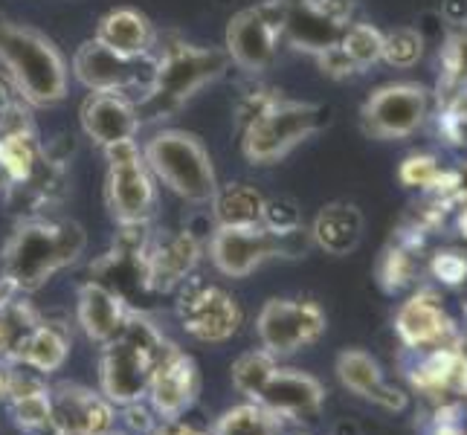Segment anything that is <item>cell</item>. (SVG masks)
Returning <instances> with one entry per match:
<instances>
[{"label": "cell", "mask_w": 467, "mask_h": 435, "mask_svg": "<svg viewBox=\"0 0 467 435\" xmlns=\"http://www.w3.org/2000/svg\"><path fill=\"white\" fill-rule=\"evenodd\" d=\"M88 250V233L78 221L36 215L21 221L0 253V282L15 294H36L61 270L73 267Z\"/></svg>", "instance_id": "cell-1"}, {"label": "cell", "mask_w": 467, "mask_h": 435, "mask_svg": "<svg viewBox=\"0 0 467 435\" xmlns=\"http://www.w3.org/2000/svg\"><path fill=\"white\" fill-rule=\"evenodd\" d=\"M0 67L21 102L32 108H53L67 96L64 56L36 26L0 18Z\"/></svg>", "instance_id": "cell-2"}, {"label": "cell", "mask_w": 467, "mask_h": 435, "mask_svg": "<svg viewBox=\"0 0 467 435\" xmlns=\"http://www.w3.org/2000/svg\"><path fill=\"white\" fill-rule=\"evenodd\" d=\"M169 337L142 311H131L119 337L102 346L99 354V392L117 409L146 400L149 383Z\"/></svg>", "instance_id": "cell-3"}, {"label": "cell", "mask_w": 467, "mask_h": 435, "mask_svg": "<svg viewBox=\"0 0 467 435\" xmlns=\"http://www.w3.org/2000/svg\"><path fill=\"white\" fill-rule=\"evenodd\" d=\"M230 67L223 50H209L195 44H171L163 47L154 58V78L149 90L137 102L142 119H166L177 114L192 96L209 82H215Z\"/></svg>", "instance_id": "cell-4"}, {"label": "cell", "mask_w": 467, "mask_h": 435, "mask_svg": "<svg viewBox=\"0 0 467 435\" xmlns=\"http://www.w3.org/2000/svg\"><path fill=\"white\" fill-rule=\"evenodd\" d=\"M326 122V108L296 99H259L241 119V154L253 166H273Z\"/></svg>", "instance_id": "cell-5"}, {"label": "cell", "mask_w": 467, "mask_h": 435, "mask_svg": "<svg viewBox=\"0 0 467 435\" xmlns=\"http://www.w3.org/2000/svg\"><path fill=\"white\" fill-rule=\"evenodd\" d=\"M142 157H146L154 181L163 183L171 195L195 206L213 201L218 189V174L213 157H209L198 134L181 131V128L157 131L142 145Z\"/></svg>", "instance_id": "cell-6"}, {"label": "cell", "mask_w": 467, "mask_h": 435, "mask_svg": "<svg viewBox=\"0 0 467 435\" xmlns=\"http://www.w3.org/2000/svg\"><path fill=\"white\" fill-rule=\"evenodd\" d=\"M105 203L119 227H149L157 209V181L137 140L105 149Z\"/></svg>", "instance_id": "cell-7"}, {"label": "cell", "mask_w": 467, "mask_h": 435, "mask_svg": "<svg viewBox=\"0 0 467 435\" xmlns=\"http://www.w3.org/2000/svg\"><path fill=\"white\" fill-rule=\"evenodd\" d=\"M181 328L192 340L206 346H223L244 326V308L230 294L227 287L215 282H206L201 276H192L186 285L177 287L174 302Z\"/></svg>", "instance_id": "cell-8"}, {"label": "cell", "mask_w": 467, "mask_h": 435, "mask_svg": "<svg viewBox=\"0 0 467 435\" xmlns=\"http://www.w3.org/2000/svg\"><path fill=\"white\" fill-rule=\"evenodd\" d=\"M285 18L287 0H265L259 6L235 12L227 24V32H223V53H227L230 64L247 73L267 70L276 61Z\"/></svg>", "instance_id": "cell-9"}, {"label": "cell", "mask_w": 467, "mask_h": 435, "mask_svg": "<svg viewBox=\"0 0 467 435\" xmlns=\"http://www.w3.org/2000/svg\"><path fill=\"white\" fill-rule=\"evenodd\" d=\"M305 230L294 235H276L265 223L259 227H215L209 235V262L227 279H247L270 259L279 255H294V241Z\"/></svg>", "instance_id": "cell-10"}, {"label": "cell", "mask_w": 467, "mask_h": 435, "mask_svg": "<svg viewBox=\"0 0 467 435\" xmlns=\"http://www.w3.org/2000/svg\"><path fill=\"white\" fill-rule=\"evenodd\" d=\"M328 328L326 311L314 299H267L255 316V334L259 346L273 357H291V354L317 346Z\"/></svg>", "instance_id": "cell-11"}, {"label": "cell", "mask_w": 467, "mask_h": 435, "mask_svg": "<svg viewBox=\"0 0 467 435\" xmlns=\"http://www.w3.org/2000/svg\"><path fill=\"white\" fill-rule=\"evenodd\" d=\"M430 114V96L415 82H389L378 88L360 108L366 134L378 140H404L415 134Z\"/></svg>", "instance_id": "cell-12"}, {"label": "cell", "mask_w": 467, "mask_h": 435, "mask_svg": "<svg viewBox=\"0 0 467 435\" xmlns=\"http://www.w3.org/2000/svg\"><path fill=\"white\" fill-rule=\"evenodd\" d=\"M203 244L192 230L149 235L142 250V287L146 294H177L201 264Z\"/></svg>", "instance_id": "cell-13"}, {"label": "cell", "mask_w": 467, "mask_h": 435, "mask_svg": "<svg viewBox=\"0 0 467 435\" xmlns=\"http://www.w3.org/2000/svg\"><path fill=\"white\" fill-rule=\"evenodd\" d=\"M198 395H201V372L195 357L169 340L151 375L146 404L151 407L160 424L183 421V415L198 404Z\"/></svg>", "instance_id": "cell-14"}, {"label": "cell", "mask_w": 467, "mask_h": 435, "mask_svg": "<svg viewBox=\"0 0 467 435\" xmlns=\"http://www.w3.org/2000/svg\"><path fill=\"white\" fill-rule=\"evenodd\" d=\"M73 76L90 93H125L128 90H149L154 78V58H122L110 53L96 38L85 41L73 53Z\"/></svg>", "instance_id": "cell-15"}, {"label": "cell", "mask_w": 467, "mask_h": 435, "mask_svg": "<svg viewBox=\"0 0 467 435\" xmlns=\"http://www.w3.org/2000/svg\"><path fill=\"white\" fill-rule=\"evenodd\" d=\"M119 409L82 383L50 386V430L56 435H105L117 430Z\"/></svg>", "instance_id": "cell-16"}, {"label": "cell", "mask_w": 467, "mask_h": 435, "mask_svg": "<svg viewBox=\"0 0 467 435\" xmlns=\"http://www.w3.org/2000/svg\"><path fill=\"white\" fill-rule=\"evenodd\" d=\"M78 122L85 137L102 151L117 142L137 140L142 128L140 108L125 93H88L78 108Z\"/></svg>", "instance_id": "cell-17"}, {"label": "cell", "mask_w": 467, "mask_h": 435, "mask_svg": "<svg viewBox=\"0 0 467 435\" xmlns=\"http://www.w3.org/2000/svg\"><path fill=\"white\" fill-rule=\"evenodd\" d=\"M255 400L267 407L273 415H279L282 421L302 424L319 415L322 404H326V389H322V383L314 375L279 363Z\"/></svg>", "instance_id": "cell-18"}, {"label": "cell", "mask_w": 467, "mask_h": 435, "mask_svg": "<svg viewBox=\"0 0 467 435\" xmlns=\"http://www.w3.org/2000/svg\"><path fill=\"white\" fill-rule=\"evenodd\" d=\"M134 305L102 279H88L76 294V322L90 343L105 346L125 328Z\"/></svg>", "instance_id": "cell-19"}, {"label": "cell", "mask_w": 467, "mask_h": 435, "mask_svg": "<svg viewBox=\"0 0 467 435\" xmlns=\"http://www.w3.org/2000/svg\"><path fill=\"white\" fill-rule=\"evenodd\" d=\"M334 372H337V380H340L354 398H360L372 407H380L386 412H404L410 404V398L400 392L398 386L386 383L380 363L363 348H346L337 354Z\"/></svg>", "instance_id": "cell-20"}, {"label": "cell", "mask_w": 467, "mask_h": 435, "mask_svg": "<svg viewBox=\"0 0 467 435\" xmlns=\"http://www.w3.org/2000/svg\"><path fill=\"white\" fill-rule=\"evenodd\" d=\"M343 29V15H337L328 0H287L282 38L291 41L296 50L314 56L326 53L331 47H337Z\"/></svg>", "instance_id": "cell-21"}, {"label": "cell", "mask_w": 467, "mask_h": 435, "mask_svg": "<svg viewBox=\"0 0 467 435\" xmlns=\"http://www.w3.org/2000/svg\"><path fill=\"white\" fill-rule=\"evenodd\" d=\"M395 331L407 351H427L447 346V337L453 334V322L447 319L436 296L427 294V290H418L398 308Z\"/></svg>", "instance_id": "cell-22"}, {"label": "cell", "mask_w": 467, "mask_h": 435, "mask_svg": "<svg viewBox=\"0 0 467 435\" xmlns=\"http://www.w3.org/2000/svg\"><path fill=\"white\" fill-rule=\"evenodd\" d=\"M4 404L9 407L15 427L24 435L50 427V383H47L44 375L32 372L26 366L9 368Z\"/></svg>", "instance_id": "cell-23"}, {"label": "cell", "mask_w": 467, "mask_h": 435, "mask_svg": "<svg viewBox=\"0 0 467 435\" xmlns=\"http://www.w3.org/2000/svg\"><path fill=\"white\" fill-rule=\"evenodd\" d=\"M41 171V145L36 140L29 119H9L0 114V177L12 186H26Z\"/></svg>", "instance_id": "cell-24"}, {"label": "cell", "mask_w": 467, "mask_h": 435, "mask_svg": "<svg viewBox=\"0 0 467 435\" xmlns=\"http://www.w3.org/2000/svg\"><path fill=\"white\" fill-rule=\"evenodd\" d=\"M93 38L122 58H146L157 47V29L140 9L117 6L99 18Z\"/></svg>", "instance_id": "cell-25"}, {"label": "cell", "mask_w": 467, "mask_h": 435, "mask_svg": "<svg viewBox=\"0 0 467 435\" xmlns=\"http://www.w3.org/2000/svg\"><path fill=\"white\" fill-rule=\"evenodd\" d=\"M311 244L328 255H348L363 238V212L354 203L337 201L322 206L311 223Z\"/></svg>", "instance_id": "cell-26"}, {"label": "cell", "mask_w": 467, "mask_h": 435, "mask_svg": "<svg viewBox=\"0 0 467 435\" xmlns=\"http://www.w3.org/2000/svg\"><path fill=\"white\" fill-rule=\"evenodd\" d=\"M70 346H73L70 328L64 326V322L41 316V322L32 328L29 340H26L21 357L15 366H26V368H32V372L50 378L53 372H58V368L67 363Z\"/></svg>", "instance_id": "cell-27"}, {"label": "cell", "mask_w": 467, "mask_h": 435, "mask_svg": "<svg viewBox=\"0 0 467 435\" xmlns=\"http://www.w3.org/2000/svg\"><path fill=\"white\" fill-rule=\"evenodd\" d=\"M265 203L267 198L253 183H218L213 201H209L215 227H259L265 218Z\"/></svg>", "instance_id": "cell-28"}, {"label": "cell", "mask_w": 467, "mask_h": 435, "mask_svg": "<svg viewBox=\"0 0 467 435\" xmlns=\"http://www.w3.org/2000/svg\"><path fill=\"white\" fill-rule=\"evenodd\" d=\"M41 322V314L32 308L24 294L0 296V360L9 366L18 363L32 328Z\"/></svg>", "instance_id": "cell-29"}, {"label": "cell", "mask_w": 467, "mask_h": 435, "mask_svg": "<svg viewBox=\"0 0 467 435\" xmlns=\"http://www.w3.org/2000/svg\"><path fill=\"white\" fill-rule=\"evenodd\" d=\"M285 421L279 415H273L259 400H244L235 404L227 412H221L209 435H282Z\"/></svg>", "instance_id": "cell-30"}, {"label": "cell", "mask_w": 467, "mask_h": 435, "mask_svg": "<svg viewBox=\"0 0 467 435\" xmlns=\"http://www.w3.org/2000/svg\"><path fill=\"white\" fill-rule=\"evenodd\" d=\"M279 360L273 357L267 348H250L244 354H238L233 368H230V380H233V389L238 395H244L247 400H255L262 395L265 383L270 380V375L276 372Z\"/></svg>", "instance_id": "cell-31"}, {"label": "cell", "mask_w": 467, "mask_h": 435, "mask_svg": "<svg viewBox=\"0 0 467 435\" xmlns=\"http://www.w3.org/2000/svg\"><path fill=\"white\" fill-rule=\"evenodd\" d=\"M337 47L348 56V61L358 70L375 61H383V32L375 29L372 24H346Z\"/></svg>", "instance_id": "cell-32"}, {"label": "cell", "mask_w": 467, "mask_h": 435, "mask_svg": "<svg viewBox=\"0 0 467 435\" xmlns=\"http://www.w3.org/2000/svg\"><path fill=\"white\" fill-rule=\"evenodd\" d=\"M421 58V36L415 29H395L383 36V61L392 67H412Z\"/></svg>", "instance_id": "cell-33"}, {"label": "cell", "mask_w": 467, "mask_h": 435, "mask_svg": "<svg viewBox=\"0 0 467 435\" xmlns=\"http://www.w3.org/2000/svg\"><path fill=\"white\" fill-rule=\"evenodd\" d=\"M262 223L276 235H294L302 230V212L291 198H273L265 203Z\"/></svg>", "instance_id": "cell-34"}, {"label": "cell", "mask_w": 467, "mask_h": 435, "mask_svg": "<svg viewBox=\"0 0 467 435\" xmlns=\"http://www.w3.org/2000/svg\"><path fill=\"white\" fill-rule=\"evenodd\" d=\"M432 270H436V276L444 282V285H459L467 279V262L462 259V255L456 253H444L436 259V264H432Z\"/></svg>", "instance_id": "cell-35"}, {"label": "cell", "mask_w": 467, "mask_h": 435, "mask_svg": "<svg viewBox=\"0 0 467 435\" xmlns=\"http://www.w3.org/2000/svg\"><path fill=\"white\" fill-rule=\"evenodd\" d=\"M149 435H209V432L192 427V424H183V421H163V424H157Z\"/></svg>", "instance_id": "cell-36"}, {"label": "cell", "mask_w": 467, "mask_h": 435, "mask_svg": "<svg viewBox=\"0 0 467 435\" xmlns=\"http://www.w3.org/2000/svg\"><path fill=\"white\" fill-rule=\"evenodd\" d=\"M9 363L6 360H0V400L6 398V383H9Z\"/></svg>", "instance_id": "cell-37"}, {"label": "cell", "mask_w": 467, "mask_h": 435, "mask_svg": "<svg viewBox=\"0 0 467 435\" xmlns=\"http://www.w3.org/2000/svg\"><path fill=\"white\" fill-rule=\"evenodd\" d=\"M29 435H56V432H53L50 427H47V430H38V432H29Z\"/></svg>", "instance_id": "cell-38"}, {"label": "cell", "mask_w": 467, "mask_h": 435, "mask_svg": "<svg viewBox=\"0 0 467 435\" xmlns=\"http://www.w3.org/2000/svg\"><path fill=\"white\" fill-rule=\"evenodd\" d=\"M4 294H15V290H9V287H6L4 282H0V296H4Z\"/></svg>", "instance_id": "cell-39"}, {"label": "cell", "mask_w": 467, "mask_h": 435, "mask_svg": "<svg viewBox=\"0 0 467 435\" xmlns=\"http://www.w3.org/2000/svg\"><path fill=\"white\" fill-rule=\"evenodd\" d=\"M105 435H128V432H117V430H110V432H105Z\"/></svg>", "instance_id": "cell-40"}, {"label": "cell", "mask_w": 467, "mask_h": 435, "mask_svg": "<svg viewBox=\"0 0 467 435\" xmlns=\"http://www.w3.org/2000/svg\"><path fill=\"white\" fill-rule=\"evenodd\" d=\"M282 435H308V432H282Z\"/></svg>", "instance_id": "cell-41"}]
</instances>
